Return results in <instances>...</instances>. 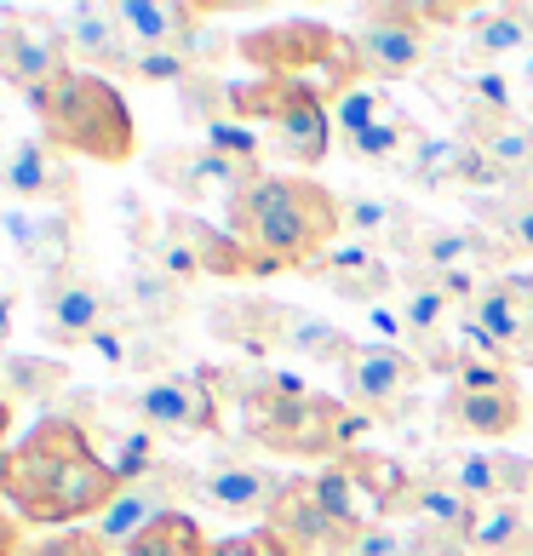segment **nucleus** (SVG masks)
<instances>
[{"instance_id":"obj_17","label":"nucleus","mask_w":533,"mask_h":556,"mask_svg":"<svg viewBox=\"0 0 533 556\" xmlns=\"http://www.w3.org/2000/svg\"><path fill=\"white\" fill-rule=\"evenodd\" d=\"M178 477H190V470H173V465H161L150 482H132V488H120V493H115V505H110L104 517L92 522V533H98V540H104L110 551H127V545L138 540L143 528H155V522L173 510L167 500H173L178 488H167V482H178Z\"/></svg>"},{"instance_id":"obj_8","label":"nucleus","mask_w":533,"mask_h":556,"mask_svg":"<svg viewBox=\"0 0 533 556\" xmlns=\"http://www.w3.org/2000/svg\"><path fill=\"white\" fill-rule=\"evenodd\" d=\"M356 47L367 80H407L430 64V17L424 7H367Z\"/></svg>"},{"instance_id":"obj_47","label":"nucleus","mask_w":533,"mask_h":556,"mask_svg":"<svg viewBox=\"0 0 533 556\" xmlns=\"http://www.w3.org/2000/svg\"><path fill=\"white\" fill-rule=\"evenodd\" d=\"M24 556H110V545L98 540L92 528H75V533H52V540L29 545Z\"/></svg>"},{"instance_id":"obj_45","label":"nucleus","mask_w":533,"mask_h":556,"mask_svg":"<svg viewBox=\"0 0 533 556\" xmlns=\"http://www.w3.org/2000/svg\"><path fill=\"white\" fill-rule=\"evenodd\" d=\"M447 379H454V390H517V374L505 362H477V356H459Z\"/></svg>"},{"instance_id":"obj_18","label":"nucleus","mask_w":533,"mask_h":556,"mask_svg":"<svg viewBox=\"0 0 533 556\" xmlns=\"http://www.w3.org/2000/svg\"><path fill=\"white\" fill-rule=\"evenodd\" d=\"M402 173L414 184H430V190H447V184H459V190H499L505 184V173L465 138H424V150Z\"/></svg>"},{"instance_id":"obj_26","label":"nucleus","mask_w":533,"mask_h":556,"mask_svg":"<svg viewBox=\"0 0 533 556\" xmlns=\"http://www.w3.org/2000/svg\"><path fill=\"white\" fill-rule=\"evenodd\" d=\"M402 517H414V522H424V528H442V533H465L477 528V517H482V505L477 500H465V493L447 482V477H419L414 482V493H407V510Z\"/></svg>"},{"instance_id":"obj_52","label":"nucleus","mask_w":533,"mask_h":556,"mask_svg":"<svg viewBox=\"0 0 533 556\" xmlns=\"http://www.w3.org/2000/svg\"><path fill=\"white\" fill-rule=\"evenodd\" d=\"M230 47H236V40H224L218 29H195L190 40H183L190 64H195V70H213V75H218V64H224V52H230Z\"/></svg>"},{"instance_id":"obj_51","label":"nucleus","mask_w":533,"mask_h":556,"mask_svg":"<svg viewBox=\"0 0 533 556\" xmlns=\"http://www.w3.org/2000/svg\"><path fill=\"white\" fill-rule=\"evenodd\" d=\"M465 98H477V104L487 110H499V115H517L510 110V87L494 75V70H477V75H465Z\"/></svg>"},{"instance_id":"obj_16","label":"nucleus","mask_w":533,"mask_h":556,"mask_svg":"<svg viewBox=\"0 0 533 556\" xmlns=\"http://www.w3.org/2000/svg\"><path fill=\"white\" fill-rule=\"evenodd\" d=\"M264 528L281 533L293 556H299V551H339V556H344V533H339V522L321 510L310 477H287V482H281V500L270 505Z\"/></svg>"},{"instance_id":"obj_29","label":"nucleus","mask_w":533,"mask_h":556,"mask_svg":"<svg viewBox=\"0 0 533 556\" xmlns=\"http://www.w3.org/2000/svg\"><path fill=\"white\" fill-rule=\"evenodd\" d=\"M533 47V7H482L470 24V58H505Z\"/></svg>"},{"instance_id":"obj_48","label":"nucleus","mask_w":533,"mask_h":556,"mask_svg":"<svg viewBox=\"0 0 533 556\" xmlns=\"http://www.w3.org/2000/svg\"><path fill=\"white\" fill-rule=\"evenodd\" d=\"M207 556H293V551H287L281 533L258 528V533H236V540H218Z\"/></svg>"},{"instance_id":"obj_32","label":"nucleus","mask_w":533,"mask_h":556,"mask_svg":"<svg viewBox=\"0 0 533 556\" xmlns=\"http://www.w3.org/2000/svg\"><path fill=\"white\" fill-rule=\"evenodd\" d=\"M424 150V132L407 121L402 110H391L379 127H367L361 138H351V155L356 161H373V167H391V161H414Z\"/></svg>"},{"instance_id":"obj_50","label":"nucleus","mask_w":533,"mask_h":556,"mask_svg":"<svg viewBox=\"0 0 533 556\" xmlns=\"http://www.w3.org/2000/svg\"><path fill=\"white\" fill-rule=\"evenodd\" d=\"M92 356H104L110 367H132V321H110L104 333H92Z\"/></svg>"},{"instance_id":"obj_14","label":"nucleus","mask_w":533,"mask_h":556,"mask_svg":"<svg viewBox=\"0 0 533 556\" xmlns=\"http://www.w3.org/2000/svg\"><path fill=\"white\" fill-rule=\"evenodd\" d=\"M0 184H7L24 207H40V201L75 207V167H64V155L40 138H24L17 150L0 155Z\"/></svg>"},{"instance_id":"obj_58","label":"nucleus","mask_w":533,"mask_h":556,"mask_svg":"<svg viewBox=\"0 0 533 556\" xmlns=\"http://www.w3.org/2000/svg\"><path fill=\"white\" fill-rule=\"evenodd\" d=\"M299 556H339V551H299Z\"/></svg>"},{"instance_id":"obj_28","label":"nucleus","mask_w":533,"mask_h":556,"mask_svg":"<svg viewBox=\"0 0 533 556\" xmlns=\"http://www.w3.org/2000/svg\"><path fill=\"white\" fill-rule=\"evenodd\" d=\"M402 321L414 339H442V327L454 321V299H447V287L419 270V264H407L402 270Z\"/></svg>"},{"instance_id":"obj_53","label":"nucleus","mask_w":533,"mask_h":556,"mask_svg":"<svg viewBox=\"0 0 533 556\" xmlns=\"http://www.w3.org/2000/svg\"><path fill=\"white\" fill-rule=\"evenodd\" d=\"M40 218H47L40 207H12V213H7V236H12L17 253H29V247H35V236H40Z\"/></svg>"},{"instance_id":"obj_20","label":"nucleus","mask_w":533,"mask_h":556,"mask_svg":"<svg viewBox=\"0 0 533 556\" xmlns=\"http://www.w3.org/2000/svg\"><path fill=\"white\" fill-rule=\"evenodd\" d=\"M287 321H293V311H287V304H276V299H224V304H213V316H207L213 339L248 350V356L281 350Z\"/></svg>"},{"instance_id":"obj_22","label":"nucleus","mask_w":533,"mask_h":556,"mask_svg":"<svg viewBox=\"0 0 533 556\" xmlns=\"http://www.w3.org/2000/svg\"><path fill=\"white\" fill-rule=\"evenodd\" d=\"M64 29H69V58H80V64L98 70H120L127 75V58H132V40L127 29H120V12L115 7H69L64 12Z\"/></svg>"},{"instance_id":"obj_46","label":"nucleus","mask_w":533,"mask_h":556,"mask_svg":"<svg viewBox=\"0 0 533 556\" xmlns=\"http://www.w3.org/2000/svg\"><path fill=\"white\" fill-rule=\"evenodd\" d=\"M344 556H414V533H402L396 522H367Z\"/></svg>"},{"instance_id":"obj_12","label":"nucleus","mask_w":533,"mask_h":556,"mask_svg":"<svg viewBox=\"0 0 533 556\" xmlns=\"http://www.w3.org/2000/svg\"><path fill=\"white\" fill-rule=\"evenodd\" d=\"M407 258L430 276H477V270H494V264L517 258L499 236H487L482 224H442V230H419Z\"/></svg>"},{"instance_id":"obj_4","label":"nucleus","mask_w":533,"mask_h":556,"mask_svg":"<svg viewBox=\"0 0 533 556\" xmlns=\"http://www.w3.org/2000/svg\"><path fill=\"white\" fill-rule=\"evenodd\" d=\"M236 58H248L258 75H276V80H299V87H310L316 98H327V110H333L344 92H356L361 80H367L356 35L310 24V17L241 35V40H236Z\"/></svg>"},{"instance_id":"obj_10","label":"nucleus","mask_w":533,"mask_h":556,"mask_svg":"<svg viewBox=\"0 0 533 556\" xmlns=\"http://www.w3.org/2000/svg\"><path fill=\"white\" fill-rule=\"evenodd\" d=\"M115 321V299L104 281H92L87 270L52 276L40 287V339L47 344H92V333H104Z\"/></svg>"},{"instance_id":"obj_36","label":"nucleus","mask_w":533,"mask_h":556,"mask_svg":"<svg viewBox=\"0 0 533 556\" xmlns=\"http://www.w3.org/2000/svg\"><path fill=\"white\" fill-rule=\"evenodd\" d=\"M528 533H533V522L522 517V505H482V517L465 533V545H470V556H510Z\"/></svg>"},{"instance_id":"obj_21","label":"nucleus","mask_w":533,"mask_h":556,"mask_svg":"<svg viewBox=\"0 0 533 556\" xmlns=\"http://www.w3.org/2000/svg\"><path fill=\"white\" fill-rule=\"evenodd\" d=\"M120 29L132 47H183L195 29H207L218 7H190V0H120Z\"/></svg>"},{"instance_id":"obj_60","label":"nucleus","mask_w":533,"mask_h":556,"mask_svg":"<svg viewBox=\"0 0 533 556\" xmlns=\"http://www.w3.org/2000/svg\"><path fill=\"white\" fill-rule=\"evenodd\" d=\"M0 362H7V344H0Z\"/></svg>"},{"instance_id":"obj_31","label":"nucleus","mask_w":533,"mask_h":556,"mask_svg":"<svg viewBox=\"0 0 533 556\" xmlns=\"http://www.w3.org/2000/svg\"><path fill=\"white\" fill-rule=\"evenodd\" d=\"M0 390H7V402H35V407H47L58 390H64V362H52V356H12L0 362Z\"/></svg>"},{"instance_id":"obj_19","label":"nucleus","mask_w":533,"mask_h":556,"mask_svg":"<svg viewBox=\"0 0 533 556\" xmlns=\"http://www.w3.org/2000/svg\"><path fill=\"white\" fill-rule=\"evenodd\" d=\"M310 276H316V281H327V287H333L339 299H351V304H367V311H373V304H379V299H384V293H391V287H396V270H391V264H384V253H379V247H367V241H351V236H344V241L333 247V253H327V258L316 264Z\"/></svg>"},{"instance_id":"obj_3","label":"nucleus","mask_w":533,"mask_h":556,"mask_svg":"<svg viewBox=\"0 0 533 556\" xmlns=\"http://www.w3.org/2000/svg\"><path fill=\"white\" fill-rule=\"evenodd\" d=\"M29 110L40 121V138L58 155H87V161H104V167H120V161L138 155V127H132L127 98L104 75L80 64L69 75H58L52 87H40L29 98Z\"/></svg>"},{"instance_id":"obj_42","label":"nucleus","mask_w":533,"mask_h":556,"mask_svg":"<svg viewBox=\"0 0 533 556\" xmlns=\"http://www.w3.org/2000/svg\"><path fill=\"white\" fill-rule=\"evenodd\" d=\"M178 104L195 127H213V121H230V87L213 75V70H195L190 80L178 87Z\"/></svg>"},{"instance_id":"obj_11","label":"nucleus","mask_w":533,"mask_h":556,"mask_svg":"<svg viewBox=\"0 0 533 556\" xmlns=\"http://www.w3.org/2000/svg\"><path fill=\"white\" fill-rule=\"evenodd\" d=\"M132 419L143 430H190V437H201V430H224L218 419V396L207 374H167V379H150L138 390V396H127Z\"/></svg>"},{"instance_id":"obj_33","label":"nucleus","mask_w":533,"mask_h":556,"mask_svg":"<svg viewBox=\"0 0 533 556\" xmlns=\"http://www.w3.org/2000/svg\"><path fill=\"white\" fill-rule=\"evenodd\" d=\"M281 350H293V356H304V362H351L356 356V339L344 333L339 321H321V316H293L287 321V339H281Z\"/></svg>"},{"instance_id":"obj_6","label":"nucleus","mask_w":533,"mask_h":556,"mask_svg":"<svg viewBox=\"0 0 533 556\" xmlns=\"http://www.w3.org/2000/svg\"><path fill=\"white\" fill-rule=\"evenodd\" d=\"M69 29L52 12H0V80L35 98L40 87H52L58 75H69Z\"/></svg>"},{"instance_id":"obj_49","label":"nucleus","mask_w":533,"mask_h":556,"mask_svg":"<svg viewBox=\"0 0 533 556\" xmlns=\"http://www.w3.org/2000/svg\"><path fill=\"white\" fill-rule=\"evenodd\" d=\"M167 333H150V327H132V367L127 374H150V379H167Z\"/></svg>"},{"instance_id":"obj_41","label":"nucleus","mask_w":533,"mask_h":556,"mask_svg":"<svg viewBox=\"0 0 533 556\" xmlns=\"http://www.w3.org/2000/svg\"><path fill=\"white\" fill-rule=\"evenodd\" d=\"M447 482H454L465 500H477V505H505L499 453H465V459H454V470H447Z\"/></svg>"},{"instance_id":"obj_56","label":"nucleus","mask_w":533,"mask_h":556,"mask_svg":"<svg viewBox=\"0 0 533 556\" xmlns=\"http://www.w3.org/2000/svg\"><path fill=\"white\" fill-rule=\"evenodd\" d=\"M7 430H12V402H7V390H0V477H7V453H12Z\"/></svg>"},{"instance_id":"obj_38","label":"nucleus","mask_w":533,"mask_h":556,"mask_svg":"<svg viewBox=\"0 0 533 556\" xmlns=\"http://www.w3.org/2000/svg\"><path fill=\"white\" fill-rule=\"evenodd\" d=\"M127 75L143 80V87H183V80L195 75V64L183 47H132Z\"/></svg>"},{"instance_id":"obj_24","label":"nucleus","mask_w":533,"mask_h":556,"mask_svg":"<svg viewBox=\"0 0 533 556\" xmlns=\"http://www.w3.org/2000/svg\"><path fill=\"white\" fill-rule=\"evenodd\" d=\"M339 465L351 470V482H356V493H361V500L379 510V522H396L402 510H407V493H414V482H419L407 465L384 459V453H367V447L344 453Z\"/></svg>"},{"instance_id":"obj_5","label":"nucleus","mask_w":533,"mask_h":556,"mask_svg":"<svg viewBox=\"0 0 533 556\" xmlns=\"http://www.w3.org/2000/svg\"><path fill=\"white\" fill-rule=\"evenodd\" d=\"M230 115L248 127L258 121L270 132V150L293 167H321L327 143H333V110L327 98H316L299 80H276V75H253L248 87H230Z\"/></svg>"},{"instance_id":"obj_30","label":"nucleus","mask_w":533,"mask_h":556,"mask_svg":"<svg viewBox=\"0 0 533 556\" xmlns=\"http://www.w3.org/2000/svg\"><path fill=\"white\" fill-rule=\"evenodd\" d=\"M75 236H80V218H75V207H47V218H40V236H35V247L24 253V264L29 270H40V276H69L75 270Z\"/></svg>"},{"instance_id":"obj_40","label":"nucleus","mask_w":533,"mask_h":556,"mask_svg":"<svg viewBox=\"0 0 533 556\" xmlns=\"http://www.w3.org/2000/svg\"><path fill=\"white\" fill-rule=\"evenodd\" d=\"M384 115H391V104H384V87H379V80H361L356 92H344L339 104H333V127L344 132V143H351V138H361L367 127H379Z\"/></svg>"},{"instance_id":"obj_54","label":"nucleus","mask_w":533,"mask_h":556,"mask_svg":"<svg viewBox=\"0 0 533 556\" xmlns=\"http://www.w3.org/2000/svg\"><path fill=\"white\" fill-rule=\"evenodd\" d=\"M29 545H24V533H17V517H7L0 510V556H24Z\"/></svg>"},{"instance_id":"obj_37","label":"nucleus","mask_w":533,"mask_h":556,"mask_svg":"<svg viewBox=\"0 0 533 556\" xmlns=\"http://www.w3.org/2000/svg\"><path fill=\"white\" fill-rule=\"evenodd\" d=\"M104 459H110V470H115V482L132 488V482H150L155 470H161V442H155V430L132 425V430H115V437H110Z\"/></svg>"},{"instance_id":"obj_55","label":"nucleus","mask_w":533,"mask_h":556,"mask_svg":"<svg viewBox=\"0 0 533 556\" xmlns=\"http://www.w3.org/2000/svg\"><path fill=\"white\" fill-rule=\"evenodd\" d=\"M12 304H17V287L12 276H0V344H7V327H12Z\"/></svg>"},{"instance_id":"obj_59","label":"nucleus","mask_w":533,"mask_h":556,"mask_svg":"<svg viewBox=\"0 0 533 556\" xmlns=\"http://www.w3.org/2000/svg\"><path fill=\"white\" fill-rule=\"evenodd\" d=\"M528 333H533V304H528Z\"/></svg>"},{"instance_id":"obj_23","label":"nucleus","mask_w":533,"mask_h":556,"mask_svg":"<svg viewBox=\"0 0 533 556\" xmlns=\"http://www.w3.org/2000/svg\"><path fill=\"white\" fill-rule=\"evenodd\" d=\"M190 311V287L178 276H167L155 258H143L127 270V321L150 327V333H167V327Z\"/></svg>"},{"instance_id":"obj_39","label":"nucleus","mask_w":533,"mask_h":556,"mask_svg":"<svg viewBox=\"0 0 533 556\" xmlns=\"http://www.w3.org/2000/svg\"><path fill=\"white\" fill-rule=\"evenodd\" d=\"M477 150H482L487 161H494L499 173H505V184H510V190H522V178L533 173V138H528V127H522V121H510V127H499L494 138H482Z\"/></svg>"},{"instance_id":"obj_15","label":"nucleus","mask_w":533,"mask_h":556,"mask_svg":"<svg viewBox=\"0 0 533 556\" xmlns=\"http://www.w3.org/2000/svg\"><path fill=\"white\" fill-rule=\"evenodd\" d=\"M281 482L270 465H253V459H218L201 470V500L224 517H270V505L281 500Z\"/></svg>"},{"instance_id":"obj_9","label":"nucleus","mask_w":533,"mask_h":556,"mask_svg":"<svg viewBox=\"0 0 533 556\" xmlns=\"http://www.w3.org/2000/svg\"><path fill=\"white\" fill-rule=\"evenodd\" d=\"M419 356L407 350H391V344H356V356L344 362V390H351V407L373 419H396L414 407V390H419Z\"/></svg>"},{"instance_id":"obj_44","label":"nucleus","mask_w":533,"mask_h":556,"mask_svg":"<svg viewBox=\"0 0 533 556\" xmlns=\"http://www.w3.org/2000/svg\"><path fill=\"white\" fill-rule=\"evenodd\" d=\"M201 150H213V155H230L241 161V167H258V132L253 127H241V121H213V127H201Z\"/></svg>"},{"instance_id":"obj_34","label":"nucleus","mask_w":533,"mask_h":556,"mask_svg":"<svg viewBox=\"0 0 533 556\" xmlns=\"http://www.w3.org/2000/svg\"><path fill=\"white\" fill-rule=\"evenodd\" d=\"M213 545L201 540V522L183 517V510H167L155 528H143L138 540L120 551V556H207Z\"/></svg>"},{"instance_id":"obj_57","label":"nucleus","mask_w":533,"mask_h":556,"mask_svg":"<svg viewBox=\"0 0 533 556\" xmlns=\"http://www.w3.org/2000/svg\"><path fill=\"white\" fill-rule=\"evenodd\" d=\"M510 556H533V533H528V540H522L517 551H510Z\"/></svg>"},{"instance_id":"obj_2","label":"nucleus","mask_w":533,"mask_h":556,"mask_svg":"<svg viewBox=\"0 0 533 556\" xmlns=\"http://www.w3.org/2000/svg\"><path fill=\"white\" fill-rule=\"evenodd\" d=\"M224 230L276 276H310L344 241V201L304 173H258L241 195H230Z\"/></svg>"},{"instance_id":"obj_43","label":"nucleus","mask_w":533,"mask_h":556,"mask_svg":"<svg viewBox=\"0 0 533 556\" xmlns=\"http://www.w3.org/2000/svg\"><path fill=\"white\" fill-rule=\"evenodd\" d=\"M150 173H155V184L178 190L183 201H195V195H207V190H213L207 173H201V143H195V150H161V155L150 161Z\"/></svg>"},{"instance_id":"obj_35","label":"nucleus","mask_w":533,"mask_h":556,"mask_svg":"<svg viewBox=\"0 0 533 556\" xmlns=\"http://www.w3.org/2000/svg\"><path fill=\"white\" fill-rule=\"evenodd\" d=\"M316 500H321V510L339 522V533H344V551L356 545V533L367 528V517H361V493H356V482H351V470L344 465H321L316 470Z\"/></svg>"},{"instance_id":"obj_7","label":"nucleus","mask_w":533,"mask_h":556,"mask_svg":"<svg viewBox=\"0 0 533 556\" xmlns=\"http://www.w3.org/2000/svg\"><path fill=\"white\" fill-rule=\"evenodd\" d=\"M258 447L287 453V459H327L339 465L351 447V402H333L321 390H299L281 402V414L258 430Z\"/></svg>"},{"instance_id":"obj_27","label":"nucleus","mask_w":533,"mask_h":556,"mask_svg":"<svg viewBox=\"0 0 533 556\" xmlns=\"http://www.w3.org/2000/svg\"><path fill=\"white\" fill-rule=\"evenodd\" d=\"M344 236L351 241H367V247H396V253H407L419 236V224L407 218V207H396V201H373V195H356L344 201Z\"/></svg>"},{"instance_id":"obj_1","label":"nucleus","mask_w":533,"mask_h":556,"mask_svg":"<svg viewBox=\"0 0 533 556\" xmlns=\"http://www.w3.org/2000/svg\"><path fill=\"white\" fill-rule=\"evenodd\" d=\"M115 470L92 447L87 425L69 414H47L24 442L7 453V477H0V500H7L29 528H69V522H98L115 505Z\"/></svg>"},{"instance_id":"obj_13","label":"nucleus","mask_w":533,"mask_h":556,"mask_svg":"<svg viewBox=\"0 0 533 556\" xmlns=\"http://www.w3.org/2000/svg\"><path fill=\"white\" fill-rule=\"evenodd\" d=\"M167 241H178L183 253L195 258L201 276H218V281H258V276H276L264 258H253L248 247H241L230 230H218V224L195 218V213H167Z\"/></svg>"},{"instance_id":"obj_25","label":"nucleus","mask_w":533,"mask_h":556,"mask_svg":"<svg viewBox=\"0 0 533 556\" xmlns=\"http://www.w3.org/2000/svg\"><path fill=\"white\" fill-rule=\"evenodd\" d=\"M447 425L470 437H510L522 425V384L517 390H454L447 396Z\"/></svg>"}]
</instances>
